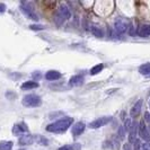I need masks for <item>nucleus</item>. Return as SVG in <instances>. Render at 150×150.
I'll return each mask as SVG.
<instances>
[{"mask_svg": "<svg viewBox=\"0 0 150 150\" xmlns=\"http://www.w3.org/2000/svg\"><path fill=\"white\" fill-rule=\"evenodd\" d=\"M38 83L34 80H28V81H25L21 86V88L24 90H27V89H33V88H38Z\"/></svg>", "mask_w": 150, "mask_h": 150, "instance_id": "nucleus-16", "label": "nucleus"}, {"mask_svg": "<svg viewBox=\"0 0 150 150\" xmlns=\"http://www.w3.org/2000/svg\"><path fill=\"white\" fill-rule=\"evenodd\" d=\"M149 132H150V125H149Z\"/></svg>", "mask_w": 150, "mask_h": 150, "instance_id": "nucleus-30", "label": "nucleus"}, {"mask_svg": "<svg viewBox=\"0 0 150 150\" xmlns=\"http://www.w3.org/2000/svg\"><path fill=\"white\" fill-rule=\"evenodd\" d=\"M5 11H6V5L0 4V13H5Z\"/></svg>", "mask_w": 150, "mask_h": 150, "instance_id": "nucleus-28", "label": "nucleus"}, {"mask_svg": "<svg viewBox=\"0 0 150 150\" xmlns=\"http://www.w3.org/2000/svg\"><path fill=\"white\" fill-rule=\"evenodd\" d=\"M139 135H140V138L143 139L146 142H149L150 141V132L148 128L146 127V124H144V122L141 121L140 123H139Z\"/></svg>", "mask_w": 150, "mask_h": 150, "instance_id": "nucleus-3", "label": "nucleus"}, {"mask_svg": "<svg viewBox=\"0 0 150 150\" xmlns=\"http://www.w3.org/2000/svg\"><path fill=\"white\" fill-rule=\"evenodd\" d=\"M140 74L143 76H150V62L149 63H144L139 68Z\"/></svg>", "mask_w": 150, "mask_h": 150, "instance_id": "nucleus-17", "label": "nucleus"}, {"mask_svg": "<svg viewBox=\"0 0 150 150\" xmlns=\"http://www.w3.org/2000/svg\"><path fill=\"white\" fill-rule=\"evenodd\" d=\"M138 35L141 36V38H148V36H150V25H142L141 27H139Z\"/></svg>", "mask_w": 150, "mask_h": 150, "instance_id": "nucleus-15", "label": "nucleus"}, {"mask_svg": "<svg viewBox=\"0 0 150 150\" xmlns=\"http://www.w3.org/2000/svg\"><path fill=\"white\" fill-rule=\"evenodd\" d=\"M21 10H22V13L26 16L28 19H33V21H36V22L38 21V15L33 11V9H32V8L27 7V6H25V5H23L22 7H21Z\"/></svg>", "mask_w": 150, "mask_h": 150, "instance_id": "nucleus-6", "label": "nucleus"}, {"mask_svg": "<svg viewBox=\"0 0 150 150\" xmlns=\"http://www.w3.org/2000/svg\"><path fill=\"white\" fill-rule=\"evenodd\" d=\"M74 123L72 117H64L61 120L55 121L54 123H51L46 127L47 132H52V133H62L64 131H67L69 127H71V124Z\"/></svg>", "mask_w": 150, "mask_h": 150, "instance_id": "nucleus-1", "label": "nucleus"}, {"mask_svg": "<svg viewBox=\"0 0 150 150\" xmlns=\"http://www.w3.org/2000/svg\"><path fill=\"white\" fill-rule=\"evenodd\" d=\"M119 137H120V139H123L125 137V130L123 127H121L120 130H119Z\"/></svg>", "mask_w": 150, "mask_h": 150, "instance_id": "nucleus-23", "label": "nucleus"}, {"mask_svg": "<svg viewBox=\"0 0 150 150\" xmlns=\"http://www.w3.org/2000/svg\"><path fill=\"white\" fill-rule=\"evenodd\" d=\"M141 107H142V100H141V99H139L134 105L132 106V108H131V111H130L131 116H132V117H137V116H139V114H140V112H141Z\"/></svg>", "mask_w": 150, "mask_h": 150, "instance_id": "nucleus-11", "label": "nucleus"}, {"mask_svg": "<svg viewBox=\"0 0 150 150\" xmlns=\"http://www.w3.org/2000/svg\"><path fill=\"white\" fill-rule=\"evenodd\" d=\"M91 33H93L94 35H96L97 38H102V36H103V30H100L98 26H93V27H91Z\"/></svg>", "mask_w": 150, "mask_h": 150, "instance_id": "nucleus-21", "label": "nucleus"}, {"mask_svg": "<svg viewBox=\"0 0 150 150\" xmlns=\"http://www.w3.org/2000/svg\"><path fill=\"white\" fill-rule=\"evenodd\" d=\"M58 13L60 14L64 19H69L70 17H71V11H70V9L66 6V5H61L59 9H58Z\"/></svg>", "mask_w": 150, "mask_h": 150, "instance_id": "nucleus-12", "label": "nucleus"}, {"mask_svg": "<svg viewBox=\"0 0 150 150\" xmlns=\"http://www.w3.org/2000/svg\"><path fill=\"white\" fill-rule=\"evenodd\" d=\"M19 150H24V149H19Z\"/></svg>", "mask_w": 150, "mask_h": 150, "instance_id": "nucleus-31", "label": "nucleus"}, {"mask_svg": "<svg viewBox=\"0 0 150 150\" xmlns=\"http://www.w3.org/2000/svg\"><path fill=\"white\" fill-rule=\"evenodd\" d=\"M85 81V79H83V77L81 75H76L74 77H71V79H70V81L69 83L71 85V86H81Z\"/></svg>", "mask_w": 150, "mask_h": 150, "instance_id": "nucleus-13", "label": "nucleus"}, {"mask_svg": "<svg viewBox=\"0 0 150 150\" xmlns=\"http://www.w3.org/2000/svg\"><path fill=\"white\" fill-rule=\"evenodd\" d=\"M123 128H124V130H125V132H127V131H129V130H130V128H131V121H130V120L125 121V124L123 125Z\"/></svg>", "mask_w": 150, "mask_h": 150, "instance_id": "nucleus-24", "label": "nucleus"}, {"mask_svg": "<svg viewBox=\"0 0 150 150\" xmlns=\"http://www.w3.org/2000/svg\"><path fill=\"white\" fill-rule=\"evenodd\" d=\"M58 150H74V147H71V146H63V147L59 148Z\"/></svg>", "mask_w": 150, "mask_h": 150, "instance_id": "nucleus-27", "label": "nucleus"}, {"mask_svg": "<svg viewBox=\"0 0 150 150\" xmlns=\"http://www.w3.org/2000/svg\"><path fill=\"white\" fill-rule=\"evenodd\" d=\"M34 142V137L30 134H23L18 139V143L21 146H30Z\"/></svg>", "mask_w": 150, "mask_h": 150, "instance_id": "nucleus-9", "label": "nucleus"}, {"mask_svg": "<svg viewBox=\"0 0 150 150\" xmlns=\"http://www.w3.org/2000/svg\"><path fill=\"white\" fill-rule=\"evenodd\" d=\"M141 150H150V143L146 142L141 146Z\"/></svg>", "mask_w": 150, "mask_h": 150, "instance_id": "nucleus-26", "label": "nucleus"}, {"mask_svg": "<svg viewBox=\"0 0 150 150\" xmlns=\"http://www.w3.org/2000/svg\"><path fill=\"white\" fill-rule=\"evenodd\" d=\"M85 129H86V124H85L83 122H78V123H76L75 125L72 127V130H71L72 135H74V137H79L80 134L83 133Z\"/></svg>", "mask_w": 150, "mask_h": 150, "instance_id": "nucleus-7", "label": "nucleus"}, {"mask_svg": "<svg viewBox=\"0 0 150 150\" xmlns=\"http://www.w3.org/2000/svg\"><path fill=\"white\" fill-rule=\"evenodd\" d=\"M54 22H55V24H57L58 26H60V25H62L63 22H64V18L57 11V13L54 14Z\"/></svg>", "mask_w": 150, "mask_h": 150, "instance_id": "nucleus-20", "label": "nucleus"}, {"mask_svg": "<svg viewBox=\"0 0 150 150\" xmlns=\"http://www.w3.org/2000/svg\"><path fill=\"white\" fill-rule=\"evenodd\" d=\"M45 78L47 80H58V79L61 78V74L59 71H57V70H50V71L46 72Z\"/></svg>", "mask_w": 150, "mask_h": 150, "instance_id": "nucleus-14", "label": "nucleus"}, {"mask_svg": "<svg viewBox=\"0 0 150 150\" xmlns=\"http://www.w3.org/2000/svg\"><path fill=\"white\" fill-rule=\"evenodd\" d=\"M111 117H99V119H97V120L93 121V122H90L89 123V128L91 129H99L102 128V127H104V125H106L107 123H110L111 122Z\"/></svg>", "mask_w": 150, "mask_h": 150, "instance_id": "nucleus-4", "label": "nucleus"}, {"mask_svg": "<svg viewBox=\"0 0 150 150\" xmlns=\"http://www.w3.org/2000/svg\"><path fill=\"white\" fill-rule=\"evenodd\" d=\"M27 132H28V127L24 122L17 123V124L14 125V128H13V133L16 135H23L24 133H27Z\"/></svg>", "mask_w": 150, "mask_h": 150, "instance_id": "nucleus-5", "label": "nucleus"}, {"mask_svg": "<svg viewBox=\"0 0 150 150\" xmlns=\"http://www.w3.org/2000/svg\"><path fill=\"white\" fill-rule=\"evenodd\" d=\"M149 105H150V102H149Z\"/></svg>", "mask_w": 150, "mask_h": 150, "instance_id": "nucleus-32", "label": "nucleus"}, {"mask_svg": "<svg viewBox=\"0 0 150 150\" xmlns=\"http://www.w3.org/2000/svg\"><path fill=\"white\" fill-rule=\"evenodd\" d=\"M41 103H42L41 97L35 94H28L23 98V105L26 107H36L41 105Z\"/></svg>", "mask_w": 150, "mask_h": 150, "instance_id": "nucleus-2", "label": "nucleus"}, {"mask_svg": "<svg viewBox=\"0 0 150 150\" xmlns=\"http://www.w3.org/2000/svg\"><path fill=\"white\" fill-rule=\"evenodd\" d=\"M144 116H146V120L148 121V122H150V114L149 113H146V115H144Z\"/></svg>", "mask_w": 150, "mask_h": 150, "instance_id": "nucleus-29", "label": "nucleus"}, {"mask_svg": "<svg viewBox=\"0 0 150 150\" xmlns=\"http://www.w3.org/2000/svg\"><path fill=\"white\" fill-rule=\"evenodd\" d=\"M123 150H132V146H131V143H124L123 144Z\"/></svg>", "mask_w": 150, "mask_h": 150, "instance_id": "nucleus-25", "label": "nucleus"}, {"mask_svg": "<svg viewBox=\"0 0 150 150\" xmlns=\"http://www.w3.org/2000/svg\"><path fill=\"white\" fill-rule=\"evenodd\" d=\"M30 28L33 30H44L45 27L43 25H30Z\"/></svg>", "mask_w": 150, "mask_h": 150, "instance_id": "nucleus-22", "label": "nucleus"}, {"mask_svg": "<svg viewBox=\"0 0 150 150\" xmlns=\"http://www.w3.org/2000/svg\"><path fill=\"white\" fill-rule=\"evenodd\" d=\"M137 130H138V123L137 122H133L131 124V128L129 130V143H134L137 140H135V137H137Z\"/></svg>", "mask_w": 150, "mask_h": 150, "instance_id": "nucleus-8", "label": "nucleus"}, {"mask_svg": "<svg viewBox=\"0 0 150 150\" xmlns=\"http://www.w3.org/2000/svg\"><path fill=\"white\" fill-rule=\"evenodd\" d=\"M14 143L11 141H0V150H11Z\"/></svg>", "mask_w": 150, "mask_h": 150, "instance_id": "nucleus-18", "label": "nucleus"}, {"mask_svg": "<svg viewBox=\"0 0 150 150\" xmlns=\"http://www.w3.org/2000/svg\"><path fill=\"white\" fill-rule=\"evenodd\" d=\"M114 28L116 30V33L121 35V34H124L127 32L128 25H127V23H124L123 21H116L115 25H114Z\"/></svg>", "mask_w": 150, "mask_h": 150, "instance_id": "nucleus-10", "label": "nucleus"}, {"mask_svg": "<svg viewBox=\"0 0 150 150\" xmlns=\"http://www.w3.org/2000/svg\"><path fill=\"white\" fill-rule=\"evenodd\" d=\"M104 69V64L103 63H99V64H96L95 67L91 68V70H90V75L91 76H95L97 75V74H99L102 70Z\"/></svg>", "mask_w": 150, "mask_h": 150, "instance_id": "nucleus-19", "label": "nucleus"}]
</instances>
